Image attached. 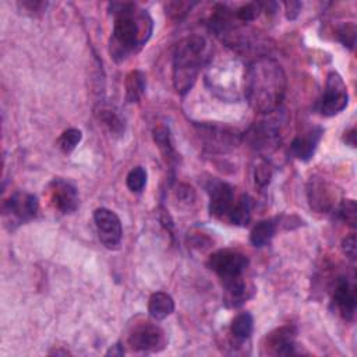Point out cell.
<instances>
[{"label":"cell","mask_w":357,"mask_h":357,"mask_svg":"<svg viewBox=\"0 0 357 357\" xmlns=\"http://www.w3.org/2000/svg\"><path fill=\"white\" fill-rule=\"evenodd\" d=\"M83 133L77 129H69L66 130L60 138H59V147L63 152L69 153L75 149V147L82 143Z\"/></svg>","instance_id":"26"},{"label":"cell","mask_w":357,"mask_h":357,"mask_svg":"<svg viewBox=\"0 0 357 357\" xmlns=\"http://www.w3.org/2000/svg\"><path fill=\"white\" fill-rule=\"evenodd\" d=\"M251 218V198L246 194H242L237 198L230 214L227 215V222L237 226H245L250 222Z\"/></svg>","instance_id":"22"},{"label":"cell","mask_w":357,"mask_h":357,"mask_svg":"<svg viewBox=\"0 0 357 357\" xmlns=\"http://www.w3.org/2000/svg\"><path fill=\"white\" fill-rule=\"evenodd\" d=\"M109 10L114 17L109 52L116 62H123L149 41L153 21L147 10L132 2H113Z\"/></svg>","instance_id":"2"},{"label":"cell","mask_w":357,"mask_h":357,"mask_svg":"<svg viewBox=\"0 0 357 357\" xmlns=\"http://www.w3.org/2000/svg\"><path fill=\"white\" fill-rule=\"evenodd\" d=\"M49 198L52 206L62 214H73L78 207L77 188L63 179H55L51 182Z\"/></svg>","instance_id":"13"},{"label":"cell","mask_w":357,"mask_h":357,"mask_svg":"<svg viewBox=\"0 0 357 357\" xmlns=\"http://www.w3.org/2000/svg\"><path fill=\"white\" fill-rule=\"evenodd\" d=\"M204 136L207 140V145L211 151L225 152L233 145L237 144V134L225 129L218 127H207L204 130Z\"/></svg>","instance_id":"17"},{"label":"cell","mask_w":357,"mask_h":357,"mask_svg":"<svg viewBox=\"0 0 357 357\" xmlns=\"http://www.w3.org/2000/svg\"><path fill=\"white\" fill-rule=\"evenodd\" d=\"M276 232V222L273 219H265L258 222L251 233H250V242L254 247H264L267 246Z\"/></svg>","instance_id":"23"},{"label":"cell","mask_w":357,"mask_h":357,"mask_svg":"<svg viewBox=\"0 0 357 357\" xmlns=\"http://www.w3.org/2000/svg\"><path fill=\"white\" fill-rule=\"evenodd\" d=\"M225 286V303L227 307L236 308L245 304L249 299L253 296V288L249 286L243 278H234V280H229L223 282Z\"/></svg>","instance_id":"16"},{"label":"cell","mask_w":357,"mask_h":357,"mask_svg":"<svg viewBox=\"0 0 357 357\" xmlns=\"http://www.w3.org/2000/svg\"><path fill=\"white\" fill-rule=\"evenodd\" d=\"M95 116L103 126L108 127V130L112 134L121 136L125 133V121L117 114V112L112 106L106 103H99L95 108Z\"/></svg>","instance_id":"19"},{"label":"cell","mask_w":357,"mask_h":357,"mask_svg":"<svg viewBox=\"0 0 357 357\" xmlns=\"http://www.w3.org/2000/svg\"><path fill=\"white\" fill-rule=\"evenodd\" d=\"M106 354H108V356H123V354H125V349H123V346H122L121 343H116L114 346H112V347L108 350Z\"/></svg>","instance_id":"37"},{"label":"cell","mask_w":357,"mask_h":357,"mask_svg":"<svg viewBox=\"0 0 357 357\" xmlns=\"http://www.w3.org/2000/svg\"><path fill=\"white\" fill-rule=\"evenodd\" d=\"M94 222L98 230L101 243L109 249L114 250L121 246L123 229L122 222L113 211L108 208H98L94 212Z\"/></svg>","instance_id":"7"},{"label":"cell","mask_w":357,"mask_h":357,"mask_svg":"<svg viewBox=\"0 0 357 357\" xmlns=\"http://www.w3.org/2000/svg\"><path fill=\"white\" fill-rule=\"evenodd\" d=\"M210 212L218 219H227L237 198H234L233 187L221 180H211L208 184Z\"/></svg>","instance_id":"10"},{"label":"cell","mask_w":357,"mask_h":357,"mask_svg":"<svg viewBox=\"0 0 357 357\" xmlns=\"http://www.w3.org/2000/svg\"><path fill=\"white\" fill-rule=\"evenodd\" d=\"M335 211H336L338 217H339L345 223H347L350 227H354V226H356L357 208H356L354 200H343V201H341Z\"/></svg>","instance_id":"28"},{"label":"cell","mask_w":357,"mask_h":357,"mask_svg":"<svg viewBox=\"0 0 357 357\" xmlns=\"http://www.w3.org/2000/svg\"><path fill=\"white\" fill-rule=\"evenodd\" d=\"M175 311V301L171 295L165 292H156L151 295L148 300V312L152 319L161 321L165 320Z\"/></svg>","instance_id":"18"},{"label":"cell","mask_w":357,"mask_h":357,"mask_svg":"<svg viewBox=\"0 0 357 357\" xmlns=\"http://www.w3.org/2000/svg\"><path fill=\"white\" fill-rule=\"evenodd\" d=\"M272 179V169L268 165V162L262 161L257 168H256V184L258 187H265L269 184Z\"/></svg>","instance_id":"31"},{"label":"cell","mask_w":357,"mask_h":357,"mask_svg":"<svg viewBox=\"0 0 357 357\" xmlns=\"http://www.w3.org/2000/svg\"><path fill=\"white\" fill-rule=\"evenodd\" d=\"M147 77L140 70H133L126 77V101L129 103H137L145 94Z\"/></svg>","instance_id":"20"},{"label":"cell","mask_w":357,"mask_h":357,"mask_svg":"<svg viewBox=\"0 0 357 357\" xmlns=\"http://www.w3.org/2000/svg\"><path fill=\"white\" fill-rule=\"evenodd\" d=\"M257 151H272L281 141V127L276 121H261L256 123L245 137Z\"/></svg>","instance_id":"9"},{"label":"cell","mask_w":357,"mask_h":357,"mask_svg":"<svg viewBox=\"0 0 357 357\" xmlns=\"http://www.w3.org/2000/svg\"><path fill=\"white\" fill-rule=\"evenodd\" d=\"M261 12H264V6H262V3H257V2L242 5L241 8L233 10L234 17L245 24L254 21L261 14Z\"/></svg>","instance_id":"25"},{"label":"cell","mask_w":357,"mask_h":357,"mask_svg":"<svg viewBox=\"0 0 357 357\" xmlns=\"http://www.w3.org/2000/svg\"><path fill=\"white\" fill-rule=\"evenodd\" d=\"M285 8H286V17L289 20H295L299 16L300 10H301V3H299V2H288V3H285Z\"/></svg>","instance_id":"35"},{"label":"cell","mask_w":357,"mask_h":357,"mask_svg":"<svg viewBox=\"0 0 357 357\" xmlns=\"http://www.w3.org/2000/svg\"><path fill=\"white\" fill-rule=\"evenodd\" d=\"M208 267L225 282L242 276L249 267V258L234 250H219L210 256Z\"/></svg>","instance_id":"6"},{"label":"cell","mask_w":357,"mask_h":357,"mask_svg":"<svg viewBox=\"0 0 357 357\" xmlns=\"http://www.w3.org/2000/svg\"><path fill=\"white\" fill-rule=\"evenodd\" d=\"M195 3H188V2H169L165 5L167 14L175 20L183 19L194 6Z\"/></svg>","instance_id":"30"},{"label":"cell","mask_w":357,"mask_h":357,"mask_svg":"<svg viewBox=\"0 0 357 357\" xmlns=\"http://www.w3.org/2000/svg\"><path fill=\"white\" fill-rule=\"evenodd\" d=\"M297 330L293 325H285L269 332L262 342L261 354L291 356L295 353V339Z\"/></svg>","instance_id":"11"},{"label":"cell","mask_w":357,"mask_h":357,"mask_svg":"<svg viewBox=\"0 0 357 357\" xmlns=\"http://www.w3.org/2000/svg\"><path fill=\"white\" fill-rule=\"evenodd\" d=\"M176 197L183 203H193L195 200V193H194L193 187H190L187 184H180L176 191Z\"/></svg>","instance_id":"34"},{"label":"cell","mask_w":357,"mask_h":357,"mask_svg":"<svg viewBox=\"0 0 357 357\" xmlns=\"http://www.w3.org/2000/svg\"><path fill=\"white\" fill-rule=\"evenodd\" d=\"M323 134H324V129L312 127L304 136L296 137L291 144V153L303 162L310 161L312 155L315 153L317 147H319L321 141Z\"/></svg>","instance_id":"15"},{"label":"cell","mask_w":357,"mask_h":357,"mask_svg":"<svg viewBox=\"0 0 357 357\" xmlns=\"http://www.w3.org/2000/svg\"><path fill=\"white\" fill-rule=\"evenodd\" d=\"M188 239H190V242H188L190 246H188V247L207 249V247H210V245H211L210 237H208L207 234L201 233V232H197V233L191 232V233H188Z\"/></svg>","instance_id":"32"},{"label":"cell","mask_w":357,"mask_h":357,"mask_svg":"<svg viewBox=\"0 0 357 357\" xmlns=\"http://www.w3.org/2000/svg\"><path fill=\"white\" fill-rule=\"evenodd\" d=\"M334 304L338 312L342 315V319L346 321H353L356 315V285L352 280L346 276L339 278L334 291Z\"/></svg>","instance_id":"14"},{"label":"cell","mask_w":357,"mask_h":357,"mask_svg":"<svg viewBox=\"0 0 357 357\" xmlns=\"http://www.w3.org/2000/svg\"><path fill=\"white\" fill-rule=\"evenodd\" d=\"M38 198L29 193H14L3 204V214L10 215L17 223H24L34 219L38 214Z\"/></svg>","instance_id":"12"},{"label":"cell","mask_w":357,"mask_h":357,"mask_svg":"<svg viewBox=\"0 0 357 357\" xmlns=\"http://www.w3.org/2000/svg\"><path fill=\"white\" fill-rule=\"evenodd\" d=\"M168 339L161 327L148 321L136 324L129 335V345L133 350L155 353L167 347Z\"/></svg>","instance_id":"4"},{"label":"cell","mask_w":357,"mask_h":357,"mask_svg":"<svg viewBox=\"0 0 357 357\" xmlns=\"http://www.w3.org/2000/svg\"><path fill=\"white\" fill-rule=\"evenodd\" d=\"M343 140L346 144H349L350 147H356V130L354 129H350L349 132L345 133L343 136Z\"/></svg>","instance_id":"36"},{"label":"cell","mask_w":357,"mask_h":357,"mask_svg":"<svg viewBox=\"0 0 357 357\" xmlns=\"http://www.w3.org/2000/svg\"><path fill=\"white\" fill-rule=\"evenodd\" d=\"M342 251L349 260L352 261L356 260V234H350L345 237L342 241Z\"/></svg>","instance_id":"33"},{"label":"cell","mask_w":357,"mask_h":357,"mask_svg":"<svg viewBox=\"0 0 357 357\" xmlns=\"http://www.w3.org/2000/svg\"><path fill=\"white\" fill-rule=\"evenodd\" d=\"M336 38L341 44H343V47L349 48L350 51H353L354 44H356V25L353 23H346L343 24L338 32H336Z\"/></svg>","instance_id":"29"},{"label":"cell","mask_w":357,"mask_h":357,"mask_svg":"<svg viewBox=\"0 0 357 357\" xmlns=\"http://www.w3.org/2000/svg\"><path fill=\"white\" fill-rule=\"evenodd\" d=\"M153 141L158 145V148H160L161 153L165 158V161L169 165H173V164L177 162V152L173 147L171 132H169L168 127H165V126L156 127L153 130Z\"/></svg>","instance_id":"21"},{"label":"cell","mask_w":357,"mask_h":357,"mask_svg":"<svg viewBox=\"0 0 357 357\" xmlns=\"http://www.w3.org/2000/svg\"><path fill=\"white\" fill-rule=\"evenodd\" d=\"M349 103L347 87L339 73L331 71L327 77L325 90L320 99V112L324 116H335L346 109Z\"/></svg>","instance_id":"5"},{"label":"cell","mask_w":357,"mask_h":357,"mask_svg":"<svg viewBox=\"0 0 357 357\" xmlns=\"http://www.w3.org/2000/svg\"><path fill=\"white\" fill-rule=\"evenodd\" d=\"M286 87V74L276 60L261 56L249 64L245 74V95L257 113L271 114L280 109Z\"/></svg>","instance_id":"1"},{"label":"cell","mask_w":357,"mask_h":357,"mask_svg":"<svg viewBox=\"0 0 357 357\" xmlns=\"http://www.w3.org/2000/svg\"><path fill=\"white\" fill-rule=\"evenodd\" d=\"M253 328H254L253 315L247 311H243L234 317V320L232 321L230 325V332L234 339L243 342L251 336Z\"/></svg>","instance_id":"24"},{"label":"cell","mask_w":357,"mask_h":357,"mask_svg":"<svg viewBox=\"0 0 357 357\" xmlns=\"http://www.w3.org/2000/svg\"><path fill=\"white\" fill-rule=\"evenodd\" d=\"M126 184L130 191L141 193L147 184V171L143 167H137L132 169L127 175Z\"/></svg>","instance_id":"27"},{"label":"cell","mask_w":357,"mask_h":357,"mask_svg":"<svg viewBox=\"0 0 357 357\" xmlns=\"http://www.w3.org/2000/svg\"><path fill=\"white\" fill-rule=\"evenodd\" d=\"M207 39L201 35L183 38L173 52V84L180 95L187 94L197 82L198 73L210 60Z\"/></svg>","instance_id":"3"},{"label":"cell","mask_w":357,"mask_h":357,"mask_svg":"<svg viewBox=\"0 0 357 357\" xmlns=\"http://www.w3.org/2000/svg\"><path fill=\"white\" fill-rule=\"evenodd\" d=\"M307 198L310 207L321 214L331 212L339 206L338 191L323 177H311L307 184Z\"/></svg>","instance_id":"8"}]
</instances>
